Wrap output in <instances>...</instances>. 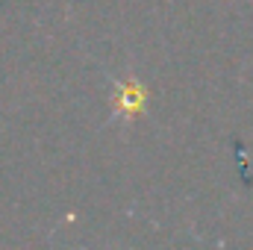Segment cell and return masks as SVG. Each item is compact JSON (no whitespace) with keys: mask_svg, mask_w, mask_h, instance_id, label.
Wrapping results in <instances>:
<instances>
[{"mask_svg":"<svg viewBox=\"0 0 253 250\" xmlns=\"http://www.w3.org/2000/svg\"><path fill=\"white\" fill-rule=\"evenodd\" d=\"M147 106V88L141 80L135 77H124V80H115V91H112V115H109V124H118V121H135Z\"/></svg>","mask_w":253,"mask_h":250,"instance_id":"1","label":"cell"}]
</instances>
